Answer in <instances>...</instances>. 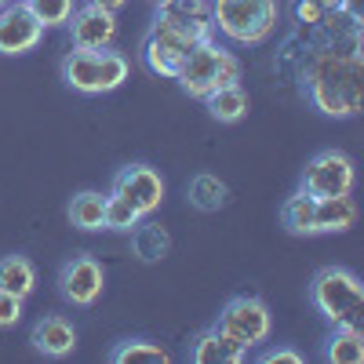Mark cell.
<instances>
[{"instance_id":"603a6c76","label":"cell","mask_w":364,"mask_h":364,"mask_svg":"<svg viewBox=\"0 0 364 364\" xmlns=\"http://www.w3.org/2000/svg\"><path fill=\"white\" fill-rule=\"evenodd\" d=\"M139 219H146L142 215V211L132 204V200H124V197H120V193H109L106 197V230H117V233H128Z\"/></svg>"},{"instance_id":"30bf717a","label":"cell","mask_w":364,"mask_h":364,"mask_svg":"<svg viewBox=\"0 0 364 364\" xmlns=\"http://www.w3.org/2000/svg\"><path fill=\"white\" fill-rule=\"evenodd\" d=\"M44 41V26L26 8V0L0 8V55H26Z\"/></svg>"},{"instance_id":"8fae6325","label":"cell","mask_w":364,"mask_h":364,"mask_svg":"<svg viewBox=\"0 0 364 364\" xmlns=\"http://www.w3.org/2000/svg\"><path fill=\"white\" fill-rule=\"evenodd\" d=\"M66 29H70L73 48H80V51H102V48H109L117 41V15L102 11L95 4H84V8H73Z\"/></svg>"},{"instance_id":"4fadbf2b","label":"cell","mask_w":364,"mask_h":364,"mask_svg":"<svg viewBox=\"0 0 364 364\" xmlns=\"http://www.w3.org/2000/svg\"><path fill=\"white\" fill-rule=\"evenodd\" d=\"M245 357L248 353L240 350L223 328H215V324L204 328L200 336L193 339V346H190V360L193 364H240Z\"/></svg>"},{"instance_id":"9a60e30c","label":"cell","mask_w":364,"mask_h":364,"mask_svg":"<svg viewBox=\"0 0 364 364\" xmlns=\"http://www.w3.org/2000/svg\"><path fill=\"white\" fill-rule=\"evenodd\" d=\"M200 102L208 106V113L215 117L219 124H237V120H245V113H248V91L240 87V80H237V84L208 91Z\"/></svg>"},{"instance_id":"7c38bea8","label":"cell","mask_w":364,"mask_h":364,"mask_svg":"<svg viewBox=\"0 0 364 364\" xmlns=\"http://www.w3.org/2000/svg\"><path fill=\"white\" fill-rule=\"evenodd\" d=\"M29 343H33V350L37 353H44V357H70L73 353V346H77V328L66 321V317H41L37 324H33V331H29Z\"/></svg>"},{"instance_id":"f1b7e54d","label":"cell","mask_w":364,"mask_h":364,"mask_svg":"<svg viewBox=\"0 0 364 364\" xmlns=\"http://www.w3.org/2000/svg\"><path fill=\"white\" fill-rule=\"evenodd\" d=\"M321 4H324L328 11H336V8H350V11H357V0H321Z\"/></svg>"},{"instance_id":"277c9868","label":"cell","mask_w":364,"mask_h":364,"mask_svg":"<svg viewBox=\"0 0 364 364\" xmlns=\"http://www.w3.org/2000/svg\"><path fill=\"white\" fill-rule=\"evenodd\" d=\"M310 302L331 324H357L364 314V284L346 266H324L310 281Z\"/></svg>"},{"instance_id":"3957f363","label":"cell","mask_w":364,"mask_h":364,"mask_svg":"<svg viewBox=\"0 0 364 364\" xmlns=\"http://www.w3.org/2000/svg\"><path fill=\"white\" fill-rule=\"evenodd\" d=\"M175 80H178V87L186 91L190 99H204L208 91L240 80V58H237L233 51H226L215 37H208V41H200V44L178 63Z\"/></svg>"},{"instance_id":"7a4b0ae2","label":"cell","mask_w":364,"mask_h":364,"mask_svg":"<svg viewBox=\"0 0 364 364\" xmlns=\"http://www.w3.org/2000/svg\"><path fill=\"white\" fill-rule=\"evenodd\" d=\"M211 8V29L230 44L259 48L277 29V0H208Z\"/></svg>"},{"instance_id":"4316f807","label":"cell","mask_w":364,"mask_h":364,"mask_svg":"<svg viewBox=\"0 0 364 364\" xmlns=\"http://www.w3.org/2000/svg\"><path fill=\"white\" fill-rule=\"evenodd\" d=\"M259 360L262 364H302V353L299 350H288V346H273V350H262Z\"/></svg>"},{"instance_id":"d4e9b609","label":"cell","mask_w":364,"mask_h":364,"mask_svg":"<svg viewBox=\"0 0 364 364\" xmlns=\"http://www.w3.org/2000/svg\"><path fill=\"white\" fill-rule=\"evenodd\" d=\"M291 15H295V22H299V26L317 29V26L324 22L328 8L321 4V0H295V4H291Z\"/></svg>"},{"instance_id":"ba28073f","label":"cell","mask_w":364,"mask_h":364,"mask_svg":"<svg viewBox=\"0 0 364 364\" xmlns=\"http://www.w3.org/2000/svg\"><path fill=\"white\" fill-rule=\"evenodd\" d=\"M106 288V269L95 255H73L58 269V295L73 306H95Z\"/></svg>"},{"instance_id":"e0dca14e","label":"cell","mask_w":364,"mask_h":364,"mask_svg":"<svg viewBox=\"0 0 364 364\" xmlns=\"http://www.w3.org/2000/svg\"><path fill=\"white\" fill-rule=\"evenodd\" d=\"M324 360L331 364H360L364 360V336L357 324H336L324 343Z\"/></svg>"},{"instance_id":"2e32d148","label":"cell","mask_w":364,"mask_h":364,"mask_svg":"<svg viewBox=\"0 0 364 364\" xmlns=\"http://www.w3.org/2000/svg\"><path fill=\"white\" fill-rule=\"evenodd\" d=\"M132 252L142 259V262H161L168 252H171V237L161 223H149V219H139L132 230Z\"/></svg>"},{"instance_id":"f546056e","label":"cell","mask_w":364,"mask_h":364,"mask_svg":"<svg viewBox=\"0 0 364 364\" xmlns=\"http://www.w3.org/2000/svg\"><path fill=\"white\" fill-rule=\"evenodd\" d=\"M4 4H11V0H0V8H4Z\"/></svg>"},{"instance_id":"5bb4252c","label":"cell","mask_w":364,"mask_h":364,"mask_svg":"<svg viewBox=\"0 0 364 364\" xmlns=\"http://www.w3.org/2000/svg\"><path fill=\"white\" fill-rule=\"evenodd\" d=\"M353 223H357V204L350 200V193L317 197V208H314V233H346Z\"/></svg>"},{"instance_id":"8992f818","label":"cell","mask_w":364,"mask_h":364,"mask_svg":"<svg viewBox=\"0 0 364 364\" xmlns=\"http://www.w3.org/2000/svg\"><path fill=\"white\" fill-rule=\"evenodd\" d=\"M215 328H223L226 336L248 353V350H255L259 343L269 339L273 317H269V306H266L262 299H255V295H237V299H230L226 306H223Z\"/></svg>"},{"instance_id":"d6986e66","label":"cell","mask_w":364,"mask_h":364,"mask_svg":"<svg viewBox=\"0 0 364 364\" xmlns=\"http://www.w3.org/2000/svg\"><path fill=\"white\" fill-rule=\"evenodd\" d=\"M37 288V269L26 255H4L0 259V291H11L18 299H26Z\"/></svg>"},{"instance_id":"7402d4cb","label":"cell","mask_w":364,"mask_h":364,"mask_svg":"<svg viewBox=\"0 0 364 364\" xmlns=\"http://www.w3.org/2000/svg\"><path fill=\"white\" fill-rule=\"evenodd\" d=\"M113 364H168V350L154 339H124L109 350Z\"/></svg>"},{"instance_id":"cb8c5ba5","label":"cell","mask_w":364,"mask_h":364,"mask_svg":"<svg viewBox=\"0 0 364 364\" xmlns=\"http://www.w3.org/2000/svg\"><path fill=\"white\" fill-rule=\"evenodd\" d=\"M26 8L33 11V18L44 26V29H55V26H66L70 15H73V0H26Z\"/></svg>"},{"instance_id":"9c48e42d","label":"cell","mask_w":364,"mask_h":364,"mask_svg":"<svg viewBox=\"0 0 364 364\" xmlns=\"http://www.w3.org/2000/svg\"><path fill=\"white\" fill-rule=\"evenodd\" d=\"M109 193H120L124 200H132L142 215H154L164 200V178L157 168L149 164H128L113 175V190Z\"/></svg>"},{"instance_id":"4dcf8cb0","label":"cell","mask_w":364,"mask_h":364,"mask_svg":"<svg viewBox=\"0 0 364 364\" xmlns=\"http://www.w3.org/2000/svg\"><path fill=\"white\" fill-rule=\"evenodd\" d=\"M154 4H168V0H154Z\"/></svg>"},{"instance_id":"ac0fdd59","label":"cell","mask_w":364,"mask_h":364,"mask_svg":"<svg viewBox=\"0 0 364 364\" xmlns=\"http://www.w3.org/2000/svg\"><path fill=\"white\" fill-rule=\"evenodd\" d=\"M186 197L197 211H219L226 208L230 200V186L219 178V175H211V171H200L190 178V186H186Z\"/></svg>"},{"instance_id":"5b68a950","label":"cell","mask_w":364,"mask_h":364,"mask_svg":"<svg viewBox=\"0 0 364 364\" xmlns=\"http://www.w3.org/2000/svg\"><path fill=\"white\" fill-rule=\"evenodd\" d=\"M63 80L80 95H106V91H117L128 80V58L113 48H102V51L73 48L63 58Z\"/></svg>"},{"instance_id":"484cf974","label":"cell","mask_w":364,"mask_h":364,"mask_svg":"<svg viewBox=\"0 0 364 364\" xmlns=\"http://www.w3.org/2000/svg\"><path fill=\"white\" fill-rule=\"evenodd\" d=\"M22 321V299L11 291H0V328H15Z\"/></svg>"},{"instance_id":"52a82bcc","label":"cell","mask_w":364,"mask_h":364,"mask_svg":"<svg viewBox=\"0 0 364 364\" xmlns=\"http://www.w3.org/2000/svg\"><path fill=\"white\" fill-rule=\"evenodd\" d=\"M299 190H306L310 197H339L353 190V161L339 149H321L310 164L302 168Z\"/></svg>"},{"instance_id":"ffe728a7","label":"cell","mask_w":364,"mask_h":364,"mask_svg":"<svg viewBox=\"0 0 364 364\" xmlns=\"http://www.w3.org/2000/svg\"><path fill=\"white\" fill-rule=\"evenodd\" d=\"M70 223L77 230H106V197L99 190H80L73 200H70Z\"/></svg>"},{"instance_id":"83f0119b","label":"cell","mask_w":364,"mask_h":364,"mask_svg":"<svg viewBox=\"0 0 364 364\" xmlns=\"http://www.w3.org/2000/svg\"><path fill=\"white\" fill-rule=\"evenodd\" d=\"M84 4H95V8H102V11H120V8H124L128 4V0H84Z\"/></svg>"},{"instance_id":"44dd1931","label":"cell","mask_w":364,"mask_h":364,"mask_svg":"<svg viewBox=\"0 0 364 364\" xmlns=\"http://www.w3.org/2000/svg\"><path fill=\"white\" fill-rule=\"evenodd\" d=\"M314 208H317V197H310L306 190H295L281 208L284 230L295 233V237H310L314 233Z\"/></svg>"},{"instance_id":"6da1fadb","label":"cell","mask_w":364,"mask_h":364,"mask_svg":"<svg viewBox=\"0 0 364 364\" xmlns=\"http://www.w3.org/2000/svg\"><path fill=\"white\" fill-rule=\"evenodd\" d=\"M306 95L324 117H357L364 106L360 37H328L306 63Z\"/></svg>"}]
</instances>
